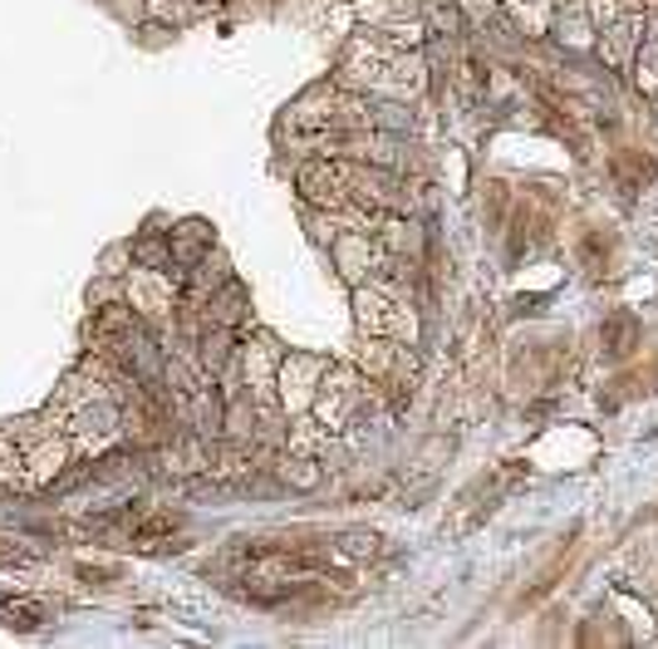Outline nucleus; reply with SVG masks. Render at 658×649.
Instances as JSON below:
<instances>
[{
  "label": "nucleus",
  "instance_id": "nucleus-1",
  "mask_svg": "<svg viewBox=\"0 0 658 649\" xmlns=\"http://www.w3.org/2000/svg\"><path fill=\"white\" fill-rule=\"evenodd\" d=\"M138 256H143L147 266H163V261H167V251L157 246V242H143V246H138Z\"/></svg>",
  "mask_w": 658,
  "mask_h": 649
}]
</instances>
